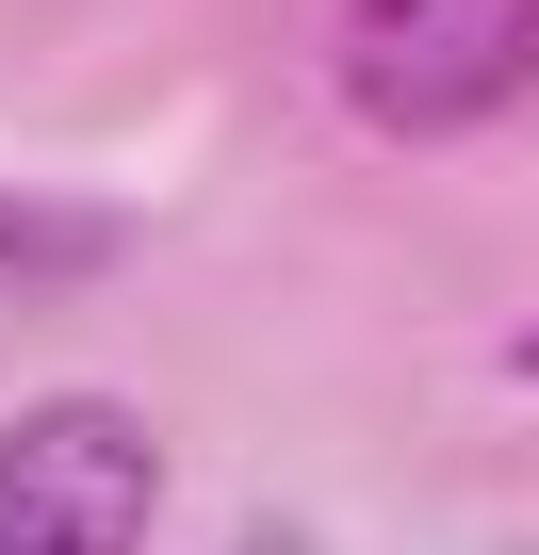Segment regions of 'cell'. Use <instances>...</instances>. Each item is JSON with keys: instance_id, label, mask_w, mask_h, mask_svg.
Listing matches in <instances>:
<instances>
[{"instance_id": "cell-3", "label": "cell", "mask_w": 539, "mask_h": 555, "mask_svg": "<svg viewBox=\"0 0 539 555\" xmlns=\"http://www.w3.org/2000/svg\"><path fill=\"white\" fill-rule=\"evenodd\" d=\"M245 555H311V539H279V522H261V539H245Z\"/></svg>"}, {"instance_id": "cell-2", "label": "cell", "mask_w": 539, "mask_h": 555, "mask_svg": "<svg viewBox=\"0 0 539 555\" xmlns=\"http://www.w3.org/2000/svg\"><path fill=\"white\" fill-rule=\"evenodd\" d=\"M147 506H164V441L99 392L0 441V555H147Z\"/></svg>"}, {"instance_id": "cell-1", "label": "cell", "mask_w": 539, "mask_h": 555, "mask_svg": "<svg viewBox=\"0 0 539 555\" xmlns=\"http://www.w3.org/2000/svg\"><path fill=\"white\" fill-rule=\"evenodd\" d=\"M539 82V0H360L344 17V99L376 131H474Z\"/></svg>"}]
</instances>
